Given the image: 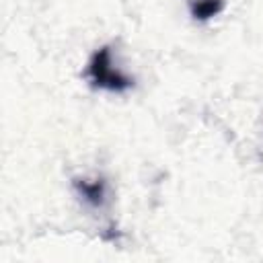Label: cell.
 <instances>
[{"label":"cell","mask_w":263,"mask_h":263,"mask_svg":"<svg viewBox=\"0 0 263 263\" xmlns=\"http://www.w3.org/2000/svg\"><path fill=\"white\" fill-rule=\"evenodd\" d=\"M86 76L92 82V86L97 88H105V90H125L134 84L132 78H127L125 74H121L113 62H111V49L109 47H101L88 62L86 68Z\"/></svg>","instance_id":"1"},{"label":"cell","mask_w":263,"mask_h":263,"mask_svg":"<svg viewBox=\"0 0 263 263\" xmlns=\"http://www.w3.org/2000/svg\"><path fill=\"white\" fill-rule=\"evenodd\" d=\"M224 8V0H193L191 2V14L197 21H208L216 16Z\"/></svg>","instance_id":"2"},{"label":"cell","mask_w":263,"mask_h":263,"mask_svg":"<svg viewBox=\"0 0 263 263\" xmlns=\"http://www.w3.org/2000/svg\"><path fill=\"white\" fill-rule=\"evenodd\" d=\"M76 187H78V191L82 193V197L86 199V201H90L92 205H99V203H103V195H105V185H103V181H92V183H88V181H76Z\"/></svg>","instance_id":"3"}]
</instances>
